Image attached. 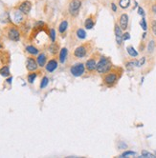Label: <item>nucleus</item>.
<instances>
[{"label": "nucleus", "instance_id": "f257e3e1", "mask_svg": "<svg viewBox=\"0 0 156 158\" xmlns=\"http://www.w3.org/2000/svg\"><path fill=\"white\" fill-rule=\"evenodd\" d=\"M111 69L112 64L109 58L106 57V56H101L97 63V66H96V70L101 74H104V73H107Z\"/></svg>", "mask_w": 156, "mask_h": 158}, {"label": "nucleus", "instance_id": "f03ea898", "mask_svg": "<svg viewBox=\"0 0 156 158\" xmlns=\"http://www.w3.org/2000/svg\"><path fill=\"white\" fill-rule=\"evenodd\" d=\"M119 79V75L116 72H112L111 70L104 75V83L106 84L107 87H112L117 83Z\"/></svg>", "mask_w": 156, "mask_h": 158}, {"label": "nucleus", "instance_id": "7ed1b4c3", "mask_svg": "<svg viewBox=\"0 0 156 158\" xmlns=\"http://www.w3.org/2000/svg\"><path fill=\"white\" fill-rule=\"evenodd\" d=\"M84 70H85V66H84L83 63H78V64L73 65L70 69L71 73H72V75L75 76V77L81 76L84 73Z\"/></svg>", "mask_w": 156, "mask_h": 158}, {"label": "nucleus", "instance_id": "20e7f679", "mask_svg": "<svg viewBox=\"0 0 156 158\" xmlns=\"http://www.w3.org/2000/svg\"><path fill=\"white\" fill-rule=\"evenodd\" d=\"M81 7V0H72V1L69 3V13L71 15L76 16L80 12V9Z\"/></svg>", "mask_w": 156, "mask_h": 158}, {"label": "nucleus", "instance_id": "39448f33", "mask_svg": "<svg viewBox=\"0 0 156 158\" xmlns=\"http://www.w3.org/2000/svg\"><path fill=\"white\" fill-rule=\"evenodd\" d=\"M7 35H8L9 39L12 41L17 42L19 41V39H20V33H19V31L15 27H11L10 29L8 30Z\"/></svg>", "mask_w": 156, "mask_h": 158}, {"label": "nucleus", "instance_id": "423d86ee", "mask_svg": "<svg viewBox=\"0 0 156 158\" xmlns=\"http://www.w3.org/2000/svg\"><path fill=\"white\" fill-rule=\"evenodd\" d=\"M31 9H32V3L28 0H25L22 3L19 5L18 10L23 13V15H28L30 13Z\"/></svg>", "mask_w": 156, "mask_h": 158}, {"label": "nucleus", "instance_id": "0eeeda50", "mask_svg": "<svg viewBox=\"0 0 156 158\" xmlns=\"http://www.w3.org/2000/svg\"><path fill=\"white\" fill-rule=\"evenodd\" d=\"M87 54V48L85 45H81V46L78 47L74 52V55L77 58H83L84 56Z\"/></svg>", "mask_w": 156, "mask_h": 158}, {"label": "nucleus", "instance_id": "6e6552de", "mask_svg": "<svg viewBox=\"0 0 156 158\" xmlns=\"http://www.w3.org/2000/svg\"><path fill=\"white\" fill-rule=\"evenodd\" d=\"M122 28L120 27V25L116 24L115 28H114V32H115V38H116V42H117L118 45H121L123 43V32H122Z\"/></svg>", "mask_w": 156, "mask_h": 158}, {"label": "nucleus", "instance_id": "1a4fd4ad", "mask_svg": "<svg viewBox=\"0 0 156 158\" xmlns=\"http://www.w3.org/2000/svg\"><path fill=\"white\" fill-rule=\"evenodd\" d=\"M38 67V64L33 57H28L26 62V68L29 72H35Z\"/></svg>", "mask_w": 156, "mask_h": 158}, {"label": "nucleus", "instance_id": "9d476101", "mask_svg": "<svg viewBox=\"0 0 156 158\" xmlns=\"http://www.w3.org/2000/svg\"><path fill=\"white\" fill-rule=\"evenodd\" d=\"M127 25H128V15L126 13H123L120 16V27L122 30H126Z\"/></svg>", "mask_w": 156, "mask_h": 158}, {"label": "nucleus", "instance_id": "9b49d317", "mask_svg": "<svg viewBox=\"0 0 156 158\" xmlns=\"http://www.w3.org/2000/svg\"><path fill=\"white\" fill-rule=\"evenodd\" d=\"M96 66H97V62H96L95 58H90L86 61L85 67L88 72H93V70H95Z\"/></svg>", "mask_w": 156, "mask_h": 158}, {"label": "nucleus", "instance_id": "f8f14e48", "mask_svg": "<svg viewBox=\"0 0 156 158\" xmlns=\"http://www.w3.org/2000/svg\"><path fill=\"white\" fill-rule=\"evenodd\" d=\"M46 70L49 72H53L56 68H58V62H56L55 59H51V60L48 62L46 66Z\"/></svg>", "mask_w": 156, "mask_h": 158}, {"label": "nucleus", "instance_id": "ddd939ff", "mask_svg": "<svg viewBox=\"0 0 156 158\" xmlns=\"http://www.w3.org/2000/svg\"><path fill=\"white\" fill-rule=\"evenodd\" d=\"M13 20H15L16 24H20L23 21V15L19 10L13 13Z\"/></svg>", "mask_w": 156, "mask_h": 158}, {"label": "nucleus", "instance_id": "4468645a", "mask_svg": "<svg viewBox=\"0 0 156 158\" xmlns=\"http://www.w3.org/2000/svg\"><path fill=\"white\" fill-rule=\"evenodd\" d=\"M67 54H68V50L66 48H62L61 50V52H59V62L63 64L65 61H66L67 58Z\"/></svg>", "mask_w": 156, "mask_h": 158}, {"label": "nucleus", "instance_id": "2eb2a0df", "mask_svg": "<svg viewBox=\"0 0 156 158\" xmlns=\"http://www.w3.org/2000/svg\"><path fill=\"white\" fill-rule=\"evenodd\" d=\"M46 55L44 53H40L38 56V59H36V62L38 64V67H44L45 64H46Z\"/></svg>", "mask_w": 156, "mask_h": 158}, {"label": "nucleus", "instance_id": "dca6fc26", "mask_svg": "<svg viewBox=\"0 0 156 158\" xmlns=\"http://www.w3.org/2000/svg\"><path fill=\"white\" fill-rule=\"evenodd\" d=\"M95 26V21L92 17H88L84 22V27L86 28L87 30H91L93 29Z\"/></svg>", "mask_w": 156, "mask_h": 158}, {"label": "nucleus", "instance_id": "f3484780", "mask_svg": "<svg viewBox=\"0 0 156 158\" xmlns=\"http://www.w3.org/2000/svg\"><path fill=\"white\" fill-rule=\"evenodd\" d=\"M67 28H68V22L66 20H63L58 26V32L61 33H63L66 32Z\"/></svg>", "mask_w": 156, "mask_h": 158}, {"label": "nucleus", "instance_id": "a211bd4d", "mask_svg": "<svg viewBox=\"0 0 156 158\" xmlns=\"http://www.w3.org/2000/svg\"><path fill=\"white\" fill-rule=\"evenodd\" d=\"M0 74L2 76H4V77H7V76L10 75V69L8 66H3L0 69Z\"/></svg>", "mask_w": 156, "mask_h": 158}, {"label": "nucleus", "instance_id": "6ab92c4d", "mask_svg": "<svg viewBox=\"0 0 156 158\" xmlns=\"http://www.w3.org/2000/svg\"><path fill=\"white\" fill-rule=\"evenodd\" d=\"M126 50H127V53H128L130 56H132V57H136V56H138V52L132 46L127 47Z\"/></svg>", "mask_w": 156, "mask_h": 158}, {"label": "nucleus", "instance_id": "aec40b11", "mask_svg": "<svg viewBox=\"0 0 156 158\" xmlns=\"http://www.w3.org/2000/svg\"><path fill=\"white\" fill-rule=\"evenodd\" d=\"M130 5V0H119V6L122 9H127Z\"/></svg>", "mask_w": 156, "mask_h": 158}, {"label": "nucleus", "instance_id": "412c9836", "mask_svg": "<svg viewBox=\"0 0 156 158\" xmlns=\"http://www.w3.org/2000/svg\"><path fill=\"white\" fill-rule=\"evenodd\" d=\"M26 50L30 53V54H33V55H36V54H38V50L34 46H27Z\"/></svg>", "mask_w": 156, "mask_h": 158}, {"label": "nucleus", "instance_id": "4be33fe9", "mask_svg": "<svg viewBox=\"0 0 156 158\" xmlns=\"http://www.w3.org/2000/svg\"><path fill=\"white\" fill-rule=\"evenodd\" d=\"M77 36L79 39H84L86 37V33L83 29H79L77 31Z\"/></svg>", "mask_w": 156, "mask_h": 158}, {"label": "nucleus", "instance_id": "5701e85b", "mask_svg": "<svg viewBox=\"0 0 156 158\" xmlns=\"http://www.w3.org/2000/svg\"><path fill=\"white\" fill-rule=\"evenodd\" d=\"M36 76H38V74H36V72H32V73H30V74H28V76H27L28 82H29L30 84H33L34 81L36 80Z\"/></svg>", "mask_w": 156, "mask_h": 158}, {"label": "nucleus", "instance_id": "b1692460", "mask_svg": "<svg viewBox=\"0 0 156 158\" xmlns=\"http://www.w3.org/2000/svg\"><path fill=\"white\" fill-rule=\"evenodd\" d=\"M48 83H49V79H48V77H46V76H44L43 78L41 79V82H40V89H44L46 88Z\"/></svg>", "mask_w": 156, "mask_h": 158}, {"label": "nucleus", "instance_id": "393cba45", "mask_svg": "<svg viewBox=\"0 0 156 158\" xmlns=\"http://www.w3.org/2000/svg\"><path fill=\"white\" fill-rule=\"evenodd\" d=\"M126 66L127 69H132V68H134V67H138V60H133V61L127 62Z\"/></svg>", "mask_w": 156, "mask_h": 158}, {"label": "nucleus", "instance_id": "a878e982", "mask_svg": "<svg viewBox=\"0 0 156 158\" xmlns=\"http://www.w3.org/2000/svg\"><path fill=\"white\" fill-rule=\"evenodd\" d=\"M154 48H155V41L154 40H150L149 45H147V52L149 53L152 52L154 50Z\"/></svg>", "mask_w": 156, "mask_h": 158}, {"label": "nucleus", "instance_id": "bb28decb", "mask_svg": "<svg viewBox=\"0 0 156 158\" xmlns=\"http://www.w3.org/2000/svg\"><path fill=\"white\" fill-rule=\"evenodd\" d=\"M141 157H149V158H154L156 157L155 154L153 153H150V152L147 151H142V156Z\"/></svg>", "mask_w": 156, "mask_h": 158}, {"label": "nucleus", "instance_id": "cd10ccee", "mask_svg": "<svg viewBox=\"0 0 156 158\" xmlns=\"http://www.w3.org/2000/svg\"><path fill=\"white\" fill-rule=\"evenodd\" d=\"M140 25L142 27V29L144 31H147V21H146V18H145V16H143V18H142V20L140 22Z\"/></svg>", "mask_w": 156, "mask_h": 158}, {"label": "nucleus", "instance_id": "c85d7f7f", "mask_svg": "<svg viewBox=\"0 0 156 158\" xmlns=\"http://www.w3.org/2000/svg\"><path fill=\"white\" fill-rule=\"evenodd\" d=\"M136 155V152L135 151H124L123 154H122V157H126V156H134Z\"/></svg>", "mask_w": 156, "mask_h": 158}, {"label": "nucleus", "instance_id": "c756f323", "mask_svg": "<svg viewBox=\"0 0 156 158\" xmlns=\"http://www.w3.org/2000/svg\"><path fill=\"white\" fill-rule=\"evenodd\" d=\"M50 38H51V41L52 42H55L56 40V32L54 29H51L50 31Z\"/></svg>", "mask_w": 156, "mask_h": 158}, {"label": "nucleus", "instance_id": "7c9ffc66", "mask_svg": "<svg viewBox=\"0 0 156 158\" xmlns=\"http://www.w3.org/2000/svg\"><path fill=\"white\" fill-rule=\"evenodd\" d=\"M56 49H58V46L55 44V42H53V44L50 46V52L52 53H56Z\"/></svg>", "mask_w": 156, "mask_h": 158}, {"label": "nucleus", "instance_id": "2f4dec72", "mask_svg": "<svg viewBox=\"0 0 156 158\" xmlns=\"http://www.w3.org/2000/svg\"><path fill=\"white\" fill-rule=\"evenodd\" d=\"M151 30L152 33H154V35L156 36V20H153L151 23Z\"/></svg>", "mask_w": 156, "mask_h": 158}, {"label": "nucleus", "instance_id": "473e14b6", "mask_svg": "<svg viewBox=\"0 0 156 158\" xmlns=\"http://www.w3.org/2000/svg\"><path fill=\"white\" fill-rule=\"evenodd\" d=\"M130 39V35L128 33H123V41H126V40H129Z\"/></svg>", "mask_w": 156, "mask_h": 158}, {"label": "nucleus", "instance_id": "72a5a7b5", "mask_svg": "<svg viewBox=\"0 0 156 158\" xmlns=\"http://www.w3.org/2000/svg\"><path fill=\"white\" fill-rule=\"evenodd\" d=\"M145 62H146V58L142 57L140 60H138V67H142L145 64Z\"/></svg>", "mask_w": 156, "mask_h": 158}, {"label": "nucleus", "instance_id": "f704fd0d", "mask_svg": "<svg viewBox=\"0 0 156 158\" xmlns=\"http://www.w3.org/2000/svg\"><path fill=\"white\" fill-rule=\"evenodd\" d=\"M138 15H141V16H145V11L142 7H139L138 8Z\"/></svg>", "mask_w": 156, "mask_h": 158}, {"label": "nucleus", "instance_id": "c9c22d12", "mask_svg": "<svg viewBox=\"0 0 156 158\" xmlns=\"http://www.w3.org/2000/svg\"><path fill=\"white\" fill-rule=\"evenodd\" d=\"M126 149L127 148V145L126 144H124V142H120V144H119V149Z\"/></svg>", "mask_w": 156, "mask_h": 158}, {"label": "nucleus", "instance_id": "e433bc0d", "mask_svg": "<svg viewBox=\"0 0 156 158\" xmlns=\"http://www.w3.org/2000/svg\"><path fill=\"white\" fill-rule=\"evenodd\" d=\"M111 9H112L113 12H117V7H116V5L114 3L111 4Z\"/></svg>", "mask_w": 156, "mask_h": 158}, {"label": "nucleus", "instance_id": "4c0bfd02", "mask_svg": "<svg viewBox=\"0 0 156 158\" xmlns=\"http://www.w3.org/2000/svg\"><path fill=\"white\" fill-rule=\"evenodd\" d=\"M12 80H13V77H10V78H8L6 81H7L8 84H11V83H12Z\"/></svg>", "mask_w": 156, "mask_h": 158}, {"label": "nucleus", "instance_id": "58836bf2", "mask_svg": "<svg viewBox=\"0 0 156 158\" xmlns=\"http://www.w3.org/2000/svg\"><path fill=\"white\" fill-rule=\"evenodd\" d=\"M152 11H153V13H156V5H154V6L152 7Z\"/></svg>", "mask_w": 156, "mask_h": 158}, {"label": "nucleus", "instance_id": "ea45409f", "mask_svg": "<svg viewBox=\"0 0 156 158\" xmlns=\"http://www.w3.org/2000/svg\"><path fill=\"white\" fill-rule=\"evenodd\" d=\"M146 35H147V33H144V35H143V39H144L145 37H146Z\"/></svg>", "mask_w": 156, "mask_h": 158}, {"label": "nucleus", "instance_id": "a19ab883", "mask_svg": "<svg viewBox=\"0 0 156 158\" xmlns=\"http://www.w3.org/2000/svg\"><path fill=\"white\" fill-rule=\"evenodd\" d=\"M0 49H2V45H1V43H0Z\"/></svg>", "mask_w": 156, "mask_h": 158}]
</instances>
